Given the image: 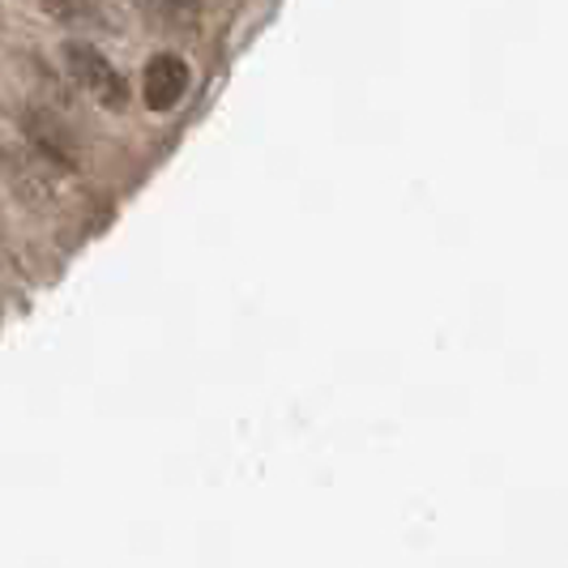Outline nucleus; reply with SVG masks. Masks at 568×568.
Listing matches in <instances>:
<instances>
[{"instance_id": "f257e3e1", "label": "nucleus", "mask_w": 568, "mask_h": 568, "mask_svg": "<svg viewBox=\"0 0 568 568\" xmlns=\"http://www.w3.org/2000/svg\"><path fill=\"white\" fill-rule=\"evenodd\" d=\"M64 69L69 78L82 85L94 103H103L108 112H120L129 103V85L120 78V69H112V60L103 57L99 48H90L82 39H69L64 43Z\"/></svg>"}, {"instance_id": "f03ea898", "label": "nucleus", "mask_w": 568, "mask_h": 568, "mask_svg": "<svg viewBox=\"0 0 568 568\" xmlns=\"http://www.w3.org/2000/svg\"><path fill=\"white\" fill-rule=\"evenodd\" d=\"M189 90V64L175 52H159L145 64V108L150 112H171Z\"/></svg>"}, {"instance_id": "7ed1b4c3", "label": "nucleus", "mask_w": 568, "mask_h": 568, "mask_svg": "<svg viewBox=\"0 0 568 568\" xmlns=\"http://www.w3.org/2000/svg\"><path fill=\"white\" fill-rule=\"evenodd\" d=\"M48 18H57L64 27H90V22H103L99 13V0H39Z\"/></svg>"}, {"instance_id": "20e7f679", "label": "nucleus", "mask_w": 568, "mask_h": 568, "mask_svg": "<svg viewBox=\"0 0 568 568\" xmlns=\"http://www.w3.org/2000/svg\"><path fill=\"white\" fill-rule=\"evenodd\" d=\"M27 129H30V138L43 145L52 159H60V163H73V150H69V138L60 133L57 124L48 120V115H30L27 120Z\"/></svg>"}]
</instances>
